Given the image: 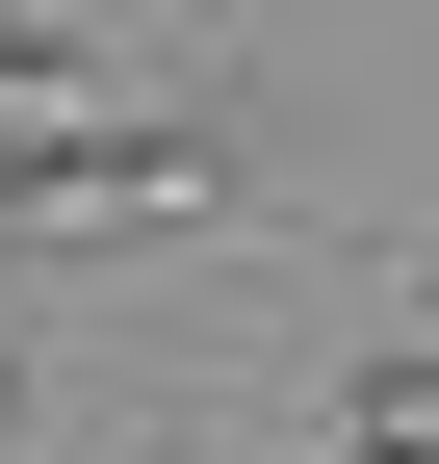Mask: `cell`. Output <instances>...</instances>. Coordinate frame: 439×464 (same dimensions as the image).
<instances>
[{"instance_id": "1", "label": "cell", "mask_w": 439, "mask_h": 464, "mask_svg": "<svg viewBox=\"0 0 439 464\" xmlns=\"http://www.w3.org/2000/svg\"><path fill=\"white\" fill-rule=\"evenodd\" d=\"M130 232H233V181L155 130H0V258H130Z\"/></svg>"}, {"instance_id": "2", "label": "cell", "mask_w": 439, "mask_h": 464, "mask_svg": "<svg viewBox=\"0 0 439 464\" xmlns=\"http://www.w3.org/2000/svg\"><path fill=\"white\" fill-rule=\"evenodd\" d=\"M0 130H103V52L78 26H0Z\"/></svg>"}, {"instance_id": "3", "label": "cell", "mask_w": 439, "mask_h": 464, "mask_svg": "<svg viewBox=\"0 0 439 464\" xmlns=\"http://www.w3.org/2000/svg\"><path fill=\"white\" fill-rule=\"evenodd\" d=\"M285 464H439V439H388V413H337V439H285Z\"/></svg>"}, {"instance_id": "4", "label": "cell", "mask_w": 439, "mask_h": 464, "mask_svg": "<svg viewBox=\"0 0 439 464\" xmlns=\"http://www.w3.org/2000/svg\"><path fill=\"white\" fill-rule=\"evenodd\" d=\"M414 310H439V258H414Z\"/></svg>"}]
</instances>
